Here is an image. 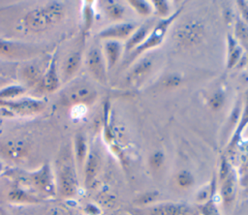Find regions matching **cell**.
Here are the masks:
<instances>
[{"label": "cell", "instance_id": "6da1fadb", "mask_svg": "<svg viewBox=\"0 0 248 215\" xmlns=\"http://www.w3.org/2000/svg\"><path fill=\"white\" fill-rule=\"evenodd\" d=\"M76 163L71 150L62 149L59 153L54 168L56 194L63 199H72L78 189V180Z\"/></svg>", "mask_w": 248, "mask_h": 215}, {"label": "cell", "instance_id": "7a4b0ae2", "mask_svg": "<svg viewBox=\"0 0 248 215\" xmlns=\"http://www.w3.org/2000/svg\"><path fill=\"white\" fill-rule=\"evenodd\" d=\"M18 185L39 198L54 197L56 185L54 172L48 163L33 171H23L18 174Z\"/></svg>", "mask_w": 248, "mask_h": 215}, {"label": "cell", "instance_id": "3957f363", "mask_svg": "<svg viewBox=\"0 0 248 215\" xmlns=\"http://www.w3.org/2000/svg\"><path fill=\"white\" fill-rule=\"evenodd\" d=\"M63 14L64 5L61 2L52 1L29 11L24 16V25L30 31L42 32L58 22Z\"/></svg>", "mask_w": 248, "mask_h": 215}, {"label": "cell", "instance_id": "277c9868", "mask_svg": "<svg viewBox=\"0 0 248 215\" xmlns=\"http://www.w3.org/2000/svg\"><path fill=\"white\" fill-rule=\"evenodd\" d=\"M97 98L96 89L83 79L70 80L61 89L60 100L65 106H86L92 104Z\"/></svg>", "mask_w": 248, "mask_h": 215}, {"label": "cell", "instance_id": "5b68a950", "mask_svg": "<svg viewBox=\"0 0 248 215\" xmlns=\"http://www.w3.org/2000/svg\"><path fill=\"white\" fill-rule=\"evenodd\" d=\"M49 61L50 59L46 61V57L39 55L33 59L24 61L21 65H18L16 77L19 80V84L24 86L26 89H36L48 67Z\"/></svg>", "mask_w": 248, "mask_h": 215}, {"label": "cell", "instance_id": "8992f818", "mask_svg": "<svg viewBox=\"0 0 248 215\" xmlns=\"http://www.w3.org/2000/svg\"><path fill=\"white\" fill-rule=\"evenodd\" d=\"M41 55V47L32 43L0 39V59L15 62L27 61Z\"/></svg>", "mask_w": 248, "mask_h": 215}, {"label": "cell", "instance_id": "52a82bcc", "mask_svg": "<svg viewBox=\"0 0 248 215\" xmlns=\"http://www.w3.org/2000/svg\"><path fill=\"white\" fill-rule=\"evenodd\" d=\"M46 103L41 99L19 97L12 100H0V108L18 115H32L44 110Z\"/></svg>", "mask_w": 248, "mask_h": 215}, {"label": "cell", "instance_id": "ba28073f", "mask_svg": "<svg viewBox=\"0 0 248 215\" xmlns=\"http://www.w3.org/2000/svg\"><path fill=\"white\" fill-rule=\"evenodd\" d=\"M61 85V79L58 72V62H57V53L51 56L48 67L46 68L39 85L36 89H39L40 92L51 93L56 91Z\"/></svg>", "mask_w": 248, "mask_h": 215}, {"label": "cell", "instance_id": "9c48e42d", "mask_svg": "<svg viewBox=\"0 0 248 215\" xmlns=\"http://www.w3.org/2000/svg\"><path fill=\"white\" fill-rule=\"evenodd\" d=\"M86 66L91 76L100 82L106 81V63L104 55L98 46H92L86 54Z\"/></svg>", "mask_w": 248, "mask_h": 215}, {"label": "cell", "instance_id": "30bf717a", "mask_svg": "<svg viewBox=\"0 0 248 215\" xmlns=\"http://www.w3.org/2000/svg\"><path fill=\"white\" fill-rule=\"evenodd\" d=\"M178 13H179V11H177L174 15H170L169 18L164 19V20H162L160 23H158V24L154 27V30H153V32L151 33V35H150L141 45H140V46H138L136 47V49H135V51L133 52L131 58L133 59L135 56L139 55V54L141 53L143 50H145V49H147V48H150V47H153V46L159 45V44L162 42L163 38H164V35H165V33H166L167 29H168V26H169L170 23L172 21V19H174V18L176 17V15H178Z\"/></svg>", "mask_w": 248, "mask_h": 215}, {"label": "cell", "instance_id": "8fae6325", "mask_svg": "<svg viewBox=\"0 0 248 215\" xmlns=\"http://www.w3.org/2000/svg\"><path fill=\"white\" fill-rule=\"evenodd\" d=\"M81 51H74L64 57L60 69L58 68L61 83H68L78 71L81 64Z\"/></svg>", "mask_w": 248, "mask_h": 215}, {"label": "cell", "instance_id": "7c38bea8", "mask_svg": "<svg viewBox=\"0 0 248 215\" xmlns=\"http://www.w3.org/2000/svg\"><path fill=\"white\" fill-rule=\"evenodd\" d=\"M135 29V25L132 23H118L107 27L103 31L99 33V37L103 39L114 40V39H122L128 37L133 30Z\"/></svg>", "mask_w": 248, "mask_h": 215}, {"label": "cell", "instance_id": "4fadbf2b", "mask_svg": "<svg viewBox=\"0 0 248 215\" xmlns=\"http://www.w3.org/2000/svg\"><path fill=\"white\" fill-rule=\"evenodd\" d=\"M28 153V147L23 140H12L4 146V154L12 161H20Z\"/></svg>", "mask_w": 248, "mask_h": 215}, {"label": "cell", "instance_id": "5bb4252c", "mask_svg": "<svg viewBox=\"0 0 248 215\" xmlns=\"http://www.w3.org/2000/svg\"><path fill=\"white\" fill-rule=\"evenodd\" d=\"M74 159L78 169H82L87 157V142L85 137L78 133L74 139Z\"/></svg>", "mask_w": 248, "mask_h": 215}, {"label": "cell", "instance_id": "9a60e30c", "mask_svg": "<svg viewBox=\"0 0 248 215\" xmlns=\"http://www.w3.org/2000/svg\"><path fill=\"white\" fill-rule=\"evenodd\" d=\"M9 200L15 203H37L41 198L28 192L18 184H16L9 193Z\"/></svg>", "mask_w": 248, "mask_h": 215}, {"label": "cell", "instance_id": "2e32d148", "mask_svg": "<svg viewBox=\"0 0 248 215\" xmlns=\"http://www.w3.org/2000/svg\"><path fill=\"white\" fill-rule=\"evenodd\" d=\"M100 165V159L98 154L91 150L89 154H87L85 163H84V182L86 184L91 183V181L95 178Z\"/></svg>", "mask_w": 248, "mask_h": 215}, {"label": "cell", "instance_id": "e0dca14e", "mask_svg": "<svg viewBox=\"0 0 248 215\" xmlns=\"http://www.w3.org/2000/svg\"><path fill=\"white\" fill-rule=\"evenodd\" d=\"M188 208L181 204H162L151 210V215H187Z\"/></svg>", "mask_w": 248, "mask_h": 215}, {"label": "cell", "instance_id": "ac0fdd59", "mask_svg": "<svg viewBox=\"0 0 248 215\" xmlns=\"http://www.w3.org/2000/svg\"><path fill=\"white\" fill-rule=\"evenodd\" d=\"M105 53L108 68L110 69L117 62L121 53V46L115 40H108L105 44Z\"/></svg>", "mask_w": 248, "mask_h": 215}, {"label": "cell", "instance_id": "d6986e66", "mask_svg": "<svg viewBox=\"0 0 248 215\" xmlns=\"http://www.w3.org/2000/svg\"><path fill=\"white\" fill-rule=\"evenodd\" d=\"M27 89L21 84H11L0 88V100H12L21 97Z\"/></svg>", "mask_w": 248, "mask_h": 215}, {"label": "cell", "instance_id": "ffe728a7", "mask_svg": "<svg viewBox=\"0 0 248 215\" xmlns=\"http://www.w3.org/2000/svg\"><path fill=\"white\" fill-rule=\"evenodd\" d=\"M151 28V23L150 22H146L145 24L141 25L136 33L133 34V36H131V38L129 39L127 45H126V50H130L131 48L137 46L139 44H140L142 42V40L146 37L149 29Z\"/></svg>", "mask_w": 248, "mask_h": 215}, {"label": "cell", "instance_id": "44dd1931", "mask_svg": "<svg viewBox=\"0 0 248 215\" xmlns=\"http://www.w3.org/2000/svg\"><path fill=\"white\" fill-rule=\"evenodd\" d=\"M151 61L148 60V59H145V60H142L140 61L136 67L135 69L133 70L132 74H131V79L133 81H136L140 78H141L148 71L149 69L151 68Z\"/></svg>", "mask_w": 248, "mask_h": 215}, {"label": "cell", "instance_id": "7402d4cb", "mask_svg": "<svg viewBox=\"0 0 248 215\" xmlns=\"http://www.w3.org/2000/svg\"><path fill=\"white\" fill-rule=\"evenodd\" d=\"M18 64L16 62H10L0 59V77H16Z\"/></svg>", "mask_w": 248, "mask_h": 215}, {"label": "cell", "instance_id": "603a6c76", "mask_svg": "<svg viewBox=\"0 0 248 215\" xmlns=\"http://www.w3.org/2000/svg\"><path fill=\"white\" fill-rule=\"evenodd\" d=\"M234 189H235V186H234L233 178L232 177L228 178L222 188V195L226 202H229L230 200H232L234 195Z\"/></svg>", "mask_w": 248, "mask_h": 215}, {"label": "cell", "instance_id": "cb8c5ba5", "mask_svg": "<svg viewBox=\"0 0 248 215\" xmlns=\"http://www.w3.org/2000/svg\"><path fill=\"white\" fill-rule=\"evenodd\" d=\"M107 14L112 18H119L123 15V8L117 3L109 2V4L106 7Z\"/></svg>", "mask_w": 248, "mask_h": 215}, {"label": "cell", "instance_id": "d4e9b609", "mask_svg": "<svg viewBox=\"0 0 248 215\" xmlns=\"http://www.w3.org/2000/svg\"><path fill=\"white\" fill-rule=\"evenodd\" d=\"M130 4L140 14V15H149L151 12L150 6L145 2V1H130Z\"/></svg>", "mask_w": 248, "mask_h": 215}, {"label": "cell", "instance_id": "484cf974", "mask_svg": "<svg viewBox=\"0 0 248 215\" xmlns=\"http://www.w3.org/2000/svg\"><path fill=\"white\" fill-rule=\"evenodd\" d=\"M236 34L242 41H248V27L241 20L237 21Z\"/></svg>", "mask_w": 248, "mask_h": 215}, {"label": "cell", "instance_id": "4316f807", "mask_svg": "<svg viewBox=\"0 0 248 215\" xmlns=\"http://www.w3.org/2000/svg\"><path fill=\"white\" fill-rule=\"evenodd\" d=\"M178 183L183 186V187H186V186H189L192 184L193 182V179H192V176L190 173L186 172V171H182L181 173H179L178 175Z\"/></svg>", "mask_w": 248, "mask_h": 215}, {"label": "cell", "instance_id": "83f0119b", "mask_svg": "<svg viewBox=\"0 0 248 215\" xmlns=\"http://www.w3.org/2000/svg\"><path fill=\"white\" fill-rule=\"evenodd\" d=\"M46 215H73L69 210H67L64 207H59V206H53L49 208Z\"/></svg>", "mask_w": 248, "mask_h": 215}, {"label": "cell", "instance_id": "f1b7e54d", "mask_svg": "<svg viewBox=\"0 0 248 215\" xmlns=\"http://www.w3.org/2000/svg\"><path fill=\"white\" fill-rule=\"evenodd\" d=\"M240 52H241V49H240V47H237V46H235L232 50V53H231V56H230V60H229V64H228L229 68H232L236 63V61L238 60V58L240 56Z\"/></svg>", "mask_w": 248, "mask_h": 215}, {"label": "cell", "instance_id": "f546056e", "mask_svg": "<svg viewBox=\"0 0 248 215\" xmlns=\"http://www.w3.org/2000/svg\"><path fill=\"white\" fill-rule=\"evenodd\" d=\"M155 4V7L157 9V12L162 15H166L169 12V7H168V3L165 1H154L153 2Z\"/></svg>", "mask_w": 248, "mask_h": 215}, {"label": "cell", "instance_id": "4dcf8cb0", "mask_svg": "<svg viewBox=\"0 0 248 215\" xmlns=\"http://www.w3.org/2000/svg\"><path fill=\"white\" fill-rule=\"evenodd\" d=\"M222 103H223V96H222V94H220V93L215 94V95L211 98V100H210V106H211V108H214V109L220 108L221 105H222Z\"/></svg>", "mask_w": 248, "mask_h": 215}, {"label": "cell", "instance_id": "1f68e13d", "mask_svg": "<svg viewBox=\"0 0 248 215\" xmlns=\"http://www.w3.org/2000/svg\"><path fill=\"white\" fill-rule=\"evenodd\" d=\"M92 11L90 9V7H86L85 8V11H84V21H85V30L89 29V27L91 26V23H92Z\"/></svg>", "mask_w": 248, "mask_h": 215}, {"label": "cell", "instance_id": "d6a6232c", "mask_svg": "<svg viewBox=\"0 0 248 215\" xmlns=\"http://www.w3.org/2000/svg\"><path fill=\"white\" fill-rule=\"evenodd\" d=\"M180 83V77L177 76H170L165 80V85L168 87H173Z\"/></svg>", "mask_w": 248, "mask_h": 215}, {"label": "cell", "instance_id": "836d02e7", "mask_svg": "<svg viewBox=\"0 0 248 215\" xmlns=\"http://www.w3.org/2000/svg\"><path fill=\"white\" fill-rule=\"evenodd\" d=\"M162 161H163V156H162V154L159 153V152L156 153V154H154V155L152 156V158H151V164H152L154 167H159V166L161 165Z\"/></svg>", "mask_w": 248, "mask_h": 215}, {"label": "cell", "instance_id": "e575fe53", "mask_svg": "<svg viewBox=\"0 0 248 215\" xmlns=\"http://www.w3.org/2000/svg\"><path fill=\"white\" fill-rule=\"evenodd\" d=\"M203 211H204V215H219L218 212H217V210H216V208L214 207V205H213V204H210V203L207 204V205L204 207Z\"/></svg>", "mask_w": 248, "mask_h": 215}, {"label": "cell", "instance_id": "d590c367", "mask_svg": "<svg viewBox=\"0 0 248 215\" xmlns=\"http://www.w3.org/2000/svg\"><path fill=\"white\" fill-rule=\"evenodd\" d=\"M238 4H240L239 7H240V10L242 12L243 17L246 19V21H248V5L243 1H239Z\"/></svg>", "mask_w": 248, "mask_h": 215}, {"label": "cell", "instance_id": "8d00e7d4", "mask_svg": "<svg viewBox=\"0 0 248 215\" xmlns=\"http://www.w3.org/2000/svg\"><path fill=\"white\" fill-rule=\"evenodd\" d=\"M153 200V195L151 194V195H148V196H146V197H143L142 200H141V201H142V202H147V201H150V200Z\"/></svg>", "mask_w": 248, "mask_h": 215}, {"label": "cell", "instance_id": "74e56055", "mask_svg": "<svg viewBox=\"0 0 248 215\" xmlns=\"http://www.w3.org/2000/svg\"><path fill=\"white\" fill-rule=\"evenodd\" d=\"M223 170H226V171H227V169H226L225 167H223ZM226 173H227V172H223V173H222V177H224Z\"/></svg>", "mask_w": 248, "mask_h": 215}]
</instances>
